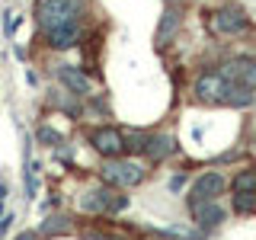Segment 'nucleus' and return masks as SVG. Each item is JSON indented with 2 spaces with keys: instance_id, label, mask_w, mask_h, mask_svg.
<instances>
[{
  "instance_id": "1",
  "label": "nucleus",
  "mask_w": 256,
  "mask_h": 240,
  "mask_svg": "<svg viewBox=\"0 0 256 240\" xmlns=\"http://www.w3.org/2000/svg\"><path fill=\"white\" fill-rule=\"evenodd\" d=\"M84 13L86 0H36V6H32V20H36L38 32L54 29L70 20H84Z\"/></svg>"
},
{
  "instance_id": "10",
  "label": "nucleus",
  "mask_w": 256,
  "mask_h": 240,
  "mask_svg": "<svg viewBox=\"0 0 256 240\" xmlns=\"http://www.w3.org/2000/svg\"><path fill=\"white\" fill-rule=\"evenodd\" d=\"M180 29H182V10H180V6H166L164 16H160V22H157V32H154L157 48L170 45L173 38L180 36Z\"/></svg>"
},
{
  "instance_id": "2",
  "label": "nucleus",
  "mask_w": 256,
  "mask_h": 240,
  "mask_svg": "<svg viewBox=\"0 0 256 240\" xmlns=\"http://www.w3.org/2000/svg\"><path fill=\"white\" fill-rule=\"evenodd\" d=\"M128 205V196H122V192H116L106 182V186H93V189H86L84 192V198H80V208L84 212H90V214H116V212H122V208Z\"/></svg>"
},
{
  "instance_id": "19",
  "label": "nucleus",
  "mask_w": 256,
  "mask_h": 240,
  "mask_svg": "<svg viewBox=\"0 0 256 240\" xmlns=\"http://www.w3.org/2000/svg\"><path fill=\"white\" fill-rule=\"evenodd\" d=\"M38 141L48 144V148H58V144H61V134L54 132L52 125H38Z\"/></svg>"
},
{
  "instance_id": "8",
  "label": "nucleus",
  "mask_w": 256,
  "mask_h": 240,
  "mask_svg": "<svg viewBox=\"0 0 256 240\" xmlns=\"http://www.w3.org/2000/svg\"><path fill=\"white\" fill-rule=\"evenodd\" d=\"M224 176L218 170H208L202 173L196 182H192V189H189V205H198V202H208V198H218L221 192H224Z\"/></svg>"
},
{
  "instance_id": "22",
  "label": "nucleus",
  "mask_w": 256,
  "mask_h": 240,
  "mask_svg": "<svg viewBox=\"0 0 256 240\" xmlns=\"http://www.w3.org/2000/svg\"><path fill=\"white\" fill-rule=\"evenodd\" d=\"M4 202H6V186L0 182V208H4Z\"/></svg>"
},
{
  "instance_id": "21",
  "label": "nucleus",
  "mask_w": 256,
  "mask_h": 240,
  "mask_svg": "<svg viewBox=\"0 0 256 240\" xmlns=\"http://www.w3.org/2000/svg\"><path fill=\"white\" fill-rule=\"evenodd\" d=\"M16 240H36V230H22V234H16Z\"/></svg>"
},
{
  "instance_id": "3",
  "label": "nucleus",
  "mask_w": 256,
  "mask_h": 240,
  "mask_svg": "<svg viewBox=\"0 0 256 240\" xmlns=\"http://www.w3.org/2000/svg\"><path fill=\"white\" fill-rule=\"evenodd\" d=\"M208 29L218 32V36H240V32L250 29V16L240 10L237 4H224V6L208 13Z\"/></svg>"
},
{
  "instance_id": "12",
  "label": "nucleus",
  "mask_w": 256,
  "mask_h": 240,
  "mask_svg": "<svg viewBox=\"0 0 256 240\" xmlns=\"http://www.w3.org/2000/svg\"><path fill=\"white\" fill-rule=\"evenodd\" d=\"M58 80L64 86H68L70 93H77V96H90V90H93V84H90V77L84 74V70H77L74 64H58Z\"/></svg>"
},
{
  "instance_id": "9",
  "label": "nucleus",
  "mask_w": 256,
  "mask_h": 240,
  "mask_svg": "<svg viewBox=\"0 0 256 240\" xmlns=\"http://www.w3.org/2000/svg\"><path fill=\"white\" fill-rule=\"evenodd\" d=\"M224 77L234 80V84H244L250 86V90H256V58H250V54H240V58H230L221 64Z\"/></svg>"
},
{
  "instance_id": "4",
  "label": "nucleus",
  "mask_w": 256,
  "mask_h": 240,
  "mask_svg": "<svg viewBox=\"0 0 256 240\" xmlns=\"http://www.w3.org/2000/svg\"><path fill=\"white\" fill-rule=\"evenodd\" d=\"M228 84H230V80L224 77L221 68H208V70H202V74L196 77V86H192V93H196L198 102H208V106H224Z\"/></svg>"
},
{
  "instance_id": "14",
  "label": "nucleus",
  "mask_w": 256,
  "mask_h": 240,
  "mask_svg": "<svg viewBox=\"0 0 256 240\" xmlns=\"http://www.w3.org/2000/svg\"><path fill=\"white\" fill-rule=\"evenodd\" d=\"M38 230H42L45 237H58V234H68V230H70V221L64 218V214H48Z\"/></svg>"
},
{
  "instance_id": "5",
  "label": "nucleus",
  "mask_w": 256,
  "mask_h": 240,
  "mask_svg": "<svg viewBox=\"0 0 256 240\" xmlns=\"http://www.w3.org/2000/svg\"><path fill=\"white\" fill-rule=\"evenodd\" d=\"M144 180V170L134 160H118V157H109V164L102 166V182H109V186H138Z\"/></svg>"
},
{
  "instance_id": "15",
  "label": "nucleus",
  "mask_w": 256,
  "mask_h": 240,
  "mask_svg": "<svg viewBox=\"0 0 256 240\" xmlns=\"http://www.w3.org/2000/svg\"><path fill=\"white\" fill-rule=\"evenodd\" d=\"M148 138H150L148 132H128L125 134V150L128 154H144V150H148Z\"/></svg>"
},
{
  "instance_id": "18",
  "label": "nucleus",
  "mask_w": 256,
  "mask_h": 240,
  "mask_svg": "<svg viewBox=\"0 0 256 240\" xmlns=\"http://www.w3.org/2000/svg\"><path fill=\"white\" fill-rule=\"evenodd\" d=\"M48 106H54V109H64L68 116H80V102H77V96H70V100H64V96H48Z\"/></svg>"
},
{
  "instance_id": "7",
  "label": "nucleus",
  "mask_w": 256,
  "mask_h": 240,
  "mask_svg": "<svg viewBox=\"0 0 256 240\" xmlns=\"http://www.w3.org/2000/svg\"><path fill=\"white\" fill-rule=\"evenodd\" d=\"M90 148L96 150V154H102V157H122L125 154V134L118 132V128H109V125H102V128H93L90 134Z\"/></svg>"
},
{
  "instance_id": "20",
  "label": "nucleus",
  "mask_w": 256,
  "mask_h": 240,
  "mask_svg": "<svg viewBox=\"0 0 256 240\" xmlns=\"http://www.w3.org/2000/svg\"><path fill=\"white\" fill-rule=\"evenodd\" d=\"M182 186H186V176H182V173H180V176H173V180H170V189H173V192H180Z\"/></svg>"
},
{
  "instance_id": "17",
  "label": "nucleus",
  "mask_w": 256,
  "mask_h": 240,
  "mask_svg": "<svg viewBox=\"0 0 256 240\" xmlns=\"http://www.w3.org/2000/svg\"><path fill=\"white\" fill-rule=\"evenodd\" d=\"M234 212L237 214H253L256 212V192H234Z\"/></svg>"
},
{
  "instance_id": "16",
  "label": "nucleus",
  "mask_w": 256,
  "mask_h": 240,
  "mask_svg": "<svg viewBox=\"0 0 256 240\" xmlns=\"http://www.w3.org/2000/svg\"><path fill=\"white\" fill-rule=\"evenodd\" d=\"M230 186H234V192H256V170H253V166H250V170H240Z\"/></svg>"
},
{
  "instance_id": "6",
  "label": "nucleus",
  "mask_w": 256,
  "mask_h": 240,
  "mask_svg": "<svg viewBox=\"0 0 256 240\" xmlns=\"http://www.w3.org/2000/svg\"><path fill=\"white\" fill-rule=\"evenodd\" d=\"M38 38H42L48 48H54V52H68V48L84 42V26H80V20H70V22H61V26H54V29L38 32Z\"/></svg>"
},
{
  "instance_id": "11",
  "label": "nucleus",
  "mask_w": 256,
  "mask_h": 240,
  "mask_svg": "<svg viewBox=\"0 0 256 240\" xmlns=\"http://www.w3.org/2000/svg\"><path fill=\"white\" fill-rule=\"evenodd\" d=\"M192 218L202 230H212V228H221L224 224V208L218 205V198H208V202H198V205H189Z\"/></svg>"
},
{
  "instance_id": "23",
  "label": "nucleus",
  "mask_w": 256,
  "mask_h": 240,
  "mask_svg": "<svg viewBox=\"0 0 256 240\" xmlns=\"http://www.w3.org/2000/svg\"><path fill=\"white\" fill-rule=\"evenodd\" d=\"M164 4H166V6H180L182 0H164Z\"/></svg>"
},
{
  "instance_id": "13",
  "label": "nucleus",
  "mask_w": 256,
  "mask_h": 240,
  "mask_svg": "<svg viewBox=\"0 0 256 240\" xmlns=\"http://www.w3.org/2000/svg\"><path fill=\"white\" fill-rule=\"evenodd\" d=\"M144 154L154 160V164H160V160H166L170 154H176V138H173V134H150Z\"/></svg>"
}]
</instances>
